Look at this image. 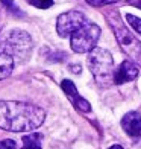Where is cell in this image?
<instances>
[{"label": "cell", "instance_id": "obj_1", "mask_svg": "<svg viewBox=\"0 0 141 149\" xmlns=\"http://www.w3.org/2000/svg\"><path fill=\"white\" fill-rule=\"evenodd\" d=\"M46 111L33 104L0 100V128L11 132L33 131L43 125Z\"/></svg>", "mask_w": 141, "mask_h": 149}, {"label": "cell", "instance_id": "obj_2", "mask_svg": "<svg viewBox=\"0 0 141 149\" xmlns=\"http://www.w3.org/2000/svg\"><path fill=\"white\" fill-rule=\"evenodd\" d=\"M88 69L102 85L114 82V59L111 53L102 47H93L88 53Z\"/></svg>", "mask_w": 141, "mask_h": 149}, {"label": "cell", "instance_id": "obj_3", "mask_svg": "<svg viewBox=\"0 0 141 149\" xmlns=\"http://www.w3.org/2000/svg\"><path fill=\"white\" fill-rule=\"evenodd\" d=\"M109 23H111L114 35H115L117 41H118L120 47L123 49V52L129 58H132V61H135L137 64H141V41L133 37L129 32V29L120 22L117 14H114L109 18Z\"/></svg>", "mask_w": 141, "mask_h": 149}, {"label": "cell", "instance_id": "obj_4", "mask_svg": "<svg viewBox=\"0 0 141 149\" xmlns=\"http://www.w3.org/2000/svg\"><path fill=\"white\" fill-rule=\"evenodd\" d=\"M99 37H100V28L96 23H91L86 20L77 31L71 33V40H70L71 49L76 53L90 52L93 47H96Z\"/></svg>", "mask_w": 141, "mask_h": 149}, {"label": "cell", "instance_id": "obj_5", "mask_svg": "<svg viewBox=\"0 0 141 149\" xmlns=\"http://www.w3.org/2000/svg\"><path fill=\"white\" fill-rule=\"evenodd\" d=\"M5 50L6 53H9L12 58H18L21 61H26L30 56L32 52V40L29 37L28 32L14 29L11 31L5 40Z\"/></svg>", "mask_w": 141, "mask_h": 149}, {"label": "cell", "instance_id": "obj_6", "mask_svg": "<svg viewBox=\"0 0 141 149\" xmlns=\"http://www.w3.org/2000/svg\"><path fill=\"white\" fill-rule=\"evenodd\" d=\"M86 22V17L79 11H70L58 17L56 31L61 37H68Z\"/></svg>", "mask_w": 141, "mask_h": 149}, {"label": "cell", "instance_id": "obj_7", "mask_svg": "<svg viewBox=\"0 0 141 149\" xmlns=\"http://www.w3.org/2000/svg\"><path fill=\"white\" fill-rule=\"evenodd\" d=\"M61 88H62V91L67 94V97L70 99V102L73 104V107H76L79 111H82V113H90V111H91L90 102H88V100H85L82 96H79L76 85L73 84L71 81L64 79L62 82H61Z\"/></svg>", "mask_w": 141, "mask_h": 149}, {"label": "cell", "instance_id": "obj_8", "mask_svg": "<svg viewBox=\"0 0 141 149\" xmlns=\"http://www.w3.org/2000/svg\"><path fill=\"white\" fill-rule=\"evenodd\" d=\"M138 76V67L132 61H123L114 72V84H126Z\"/></svg>", "mask_w": 141, "mask_h": 149}, {"label": "cell", "instance_id": "obj_9", "mask_svg": "<svg viewBox=\"0 0 141 149\" xmlns=\"http://www.w3.org/2000/svg\"><path fill=\"white\" fill-rule=\"evenodd\" d=\"M122 126L131 137H140L141 135V113L131 111L123 116Z\"/></svg>", "mask_w": 141, "mask_h": 149}, {"label": "cell", "instance_id": "obj_10", "mask_svg": "<svg viewBox=\"0 0 141 149\" xmlns=\"http://www.w3.org/2000/svg\"><path fill=\"white\" fill-rule=\"evenodd\" d=\"M14 69V58L5 50H0V79L8 78Z\"/></svg>", "mask_w": 141, "mask_h": 149}, {"label": "cell", "instance_id": "obj_11", "mask_svg": "<svg viewBox=\"0 0 141 149\" xmlns=\"http://www.w3.org/2000/svg\"><path fill=\"white\" fill-rule=\"evenodd\" d=\"M43 135L39 132H32L23 137V146L21 149H41L43 146Z\"/></svg>", "mask_w": 141, "mask_h": 149}, {"label": "cell", "instance_id": "obj_12", "mask_svg": "<svg viewBox=\"0 0 141 149\" xmlns=\"http://www.w3.org/2000/svg\"><path fill=\"white\" fill-rule=\"evenodd\" d=\"M126 20L129 22V24L133 28V31H137L138 33H141V18L132 15V14H126Z\"/></svg>", "mask_w": 141, "mask_h": 149}, {"label": "cell", "instance_id": "obj_13", "mask_svg": "<svg viewBox=\"0 0 141 149\" xmlns=\"http://www.w3.org/2000/svg\"><path fill=\"white\" fill-rule=\"evenodd\" d=\"M32 6H37L39 9H47L53 5V0H29Z\"/></svg>", "mask_w": 141, "mask_h": 149}, {"label": "cell", "instance_id": "obj_14", "mask_svg": "<svg viewBox=\"0 0 141 149\" xmlns=\"http://www.w3.org/2000/svg\"><path fill=\"white\" fill-rule=\"evenodd\" d=\"M90 5L93 6H105V5H111V3H117L120 0H86Z\"/></svg>", "mask_w": 141, "mask_h": 149}, {"label": "cell", "instance_id": "obj_15", "mask_svg": "<svg viewBox=\"0 0 141 149\" xmlns=\"http://www.w3.org/2000/svg\"><path fill=\"white\" fill-rule=\"evenodd\" d=\"M0 149H17V145H15L14 140L6 139V140L0 141Z\"/></svg>", "mask_w": 141, "mask_h": 149}, {"label": "cell", "instance_id": "obj_16", "mask_svg": "<svg viewBox=\"0 0 141 149\" xmlns=\"http://www.w3.org/2000/svg\"><path fill=\"white\" fill-rule=\"evenodd\" d=\"M2 2H3V5L8 6V9H9V11H14L15 14H20V11H18L17 6L14 5V2H11V0H2Z\"/></svg>", "mask_w": 141, "mask_h": 149}, {"label": "cell", "instance_id": "obj_17", "mask_svg": "<svg viewBox=\"0 0 141 149\" xmlns=\"http://www.w3.org/2000/svg\"><path fill=\"white\" fill-rule=\"evenodd\" d=\"M109 149H123L122 146H120V145H114V146H111Z\"/></svg>", "mask_w": 141, "mask_h": 149}]
</instances>
